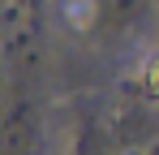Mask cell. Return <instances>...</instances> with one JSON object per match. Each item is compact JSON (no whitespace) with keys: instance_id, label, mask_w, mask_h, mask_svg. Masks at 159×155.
I'll list each match as a JSON object with an SVG mask.
<instances>
[{"instance_id":"obj_1","label":"cell","mask_w":159,"mask_h":155,"mask_svg":"<svg viewBox=\"0 0 159 155\" xmlns=\"http://www.w3.org/2000/svg\"><path fill=\"white\" fill-rule=\"evenodd\" d=\"M65 13H69V22L78 30H86L95 22V0H65Z\"/></svg>"}]
</instances>
